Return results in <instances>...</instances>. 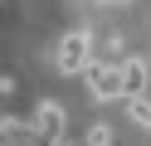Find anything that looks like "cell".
Wrapping results in <instances>:
<instances>
[{
	"label": "cell",
	"mask_w": 151,
	"mask_h": 146,
	"mask_svg": "<svg viewBox=\"0 0 151 146\" xmlns=\"http://www.w3.org/2000/svg\"><path fill=\"white\" fill-rule=\"evenodd\" d=\"M83 83H88V97H93V102H112V97H122V58L93 54V63L83 68Z\"/></svg>",
	"instance_id": "1"
},
{
	"label": "cell",
	"mask_w": 151,
	"mask_h": 146,
	"mask_svg": "<svg viewBox=\"0 0 151 146\" xmlns=\"http://www.w3.org/2000/svg\"><path fill=\"white\" fill-rule=\"evenodd\" d=\"M93 34L88 29H68V34L59 39V73H83V68L93 63Z\"/></svg>",
	"instance_id": "2"
},
{
	"label": "cell",
	"mask_w": 151,
	"mask_h": 146,
	"mask_svg": "<svg viewBox=\"0 0 151 146\" xmlns=\"http://www.w3.org/2000/svg\"><path fill=\"white\" fill-rule=\"evenodd\" d=\"M63 127H68V117H63V107H59V102H39V107H34V132H39V141H44V146L59 141Z\"/></svg>",
	"instance_id": "3"
},
{
	"label": "cell",
	"mask_w": 151,
	"mask_h": 146,
	"mask_svg": "<svg viewBox=\"0 0 151 146\" xmlns=\"http://www.w3.org/2000/svg\"><path fill=\"white\" fill-rule=\"evenodd\" d=\"M146 93V63L141 58H122V97Z\"/></svg>",
	"instance_id": "4"
},
{
	"label": "cell",
	"mask_w": 151,
	"mask_h": 146,
	"mask_svg": "<svg viewBox=\"0 0 151 146\" xmlns=\"http://www.w3.org/2000/svg\"><path fill=\"white\" fill-rule=\"evenodd\" d=\"M122 102H127V117L137 127H151V97L146 93H132V97H122Z\"/></svg>",
	"instance_id": "5"
},
{
	"label": "cell",
	"mask_w": 151,
	"mask_h": 146,
	"mask_svg": "<svg viewBox=\"0 0 151 146\" xmlns=\"http://www.w3.org/2000/svg\"><path fill=\"white\" fill-rule=\"evenodd\" d=\"M88 146H112V127L107 122H88Z\"/></svg>",
	"instance_id": "6"
},
{
	"label": "cell",
	"mask_w": 151,
	"mask_h": 146,
	"mask_svg": "<svg viewBox=\"0 0 151 146\" xmlns=\"http://www.w3.org/2000/svg\"><path fill=\"white\" fill-rule=\"evenodd\" d=\"M122 49H127L122 34H107V39H102V54H107V58H122Z\"/></svg>",
	"instance_id": "7"
},
{
	"label": "cell",
	"mask_w": 151,
	"mask_h": 146,
	"mask_svg": "<svg viewBox=\"0 0 151 146\" xmlns=\"http://www.w3.org/2000/svg\"><path fill=\"white\" fill-rule=\"evenodd\" d=\"M5 136H10V132H5V117H0V146H5Z\"/></svg>",
	"instance_id": "8"
},
{
	"label": "cell",
	"mask_w": 151,
	"mask_h": 146,
	"mask_svg": "<svg viewBox=\"0 0 151 146\" xmlns=\"http://www.w3.org/2000/svg\"><path fill=\"white\" fill-rule=\"evenodd\" d=\"M98 5H117V0H98Z\"/></svg>",
	"instance_id": "9"
}]
</instances>
